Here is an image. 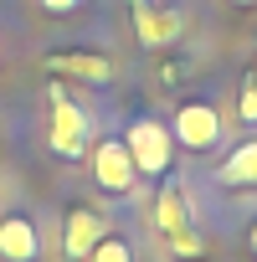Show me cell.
I'll return each mask as SVG.
<instances>
[{"label": "cell", "mask_w": 257, "mask_h": 262, "mask_svg": "<svg viewBox=\"0 0 257 262\" xmlns=\"http://www.w3.org/2000/svg\"><path fill=\"white\" fill-rule=\"evenodd\" d=\"M128 160H134L139 175H165L170 170V155H175V139H170V128L155 123V118H139V123H128Z\"/></svg>", "instance_id": "obj_1"}, {"label": "cell", "mask_w": 257, "mask_h": 262, "mask_svg": "<svg viewBox=\"0 0 257 262\" xmlns=\"http://www.w3.org/2000/svg\"><path fill=\"white\" fill-rule=\"evenodd\" d=\"M170 139L180 149H211L221 139V113L211 103H180L170 118Z\"/></svg>", "instance_id": "obj_2"}, {"label": "cell", "mask_w": 257, "mask_h": 262, "mask_svg": "<svg viewBox=\"0 0 257 262\" xmlns=\"http://www.w3.org/2000/svg\"><path fill=\"white\" fill-rule=\"evenodd\" d=\"M88 113L62 93V98H52V149L62 155V160H82L88 155Z\"/></svg>", "instance_id": "obj_3"}, {"label": "cell", "mask_w": 257, "mask_h": 262, "mask_svg": "<svg viewBox=\"0 0 257 262\" xmlns=\"http://www.w3.org/2000/svg\"><path fill=\"white\" fill-rule=\"evenodd\" d=\"M93 175H98V185L113 190V195H128V190L139 185V170H134V160H128V144H123V139H98V149H93Z\"/></svg>", "instance_id": "obj_4"}, {"label": "cell", "mask_w": 257, "mask_h": 262, "mask_svg": "<svg viewBox=\"0 0 257 262\" xmlns=\"http://www.w3.org/2000/svg\"><path fill=\"white\" fill-rule=\"evenodd\" d=\"M41 257V231L31 216H6L0 221V262H36Z\"/></svg>", "instance_id": "obj_5"}, {"label": "cell", "mask_w": 257, "mask_h": 262, "mask_svg": "<svg viewBox=\"0 0 257 262\" xmlns=\"http://www.w3.org/2000/svg\"><path fill=\"white\" fill-rule=\"evenodd\" d=\"M98 236H103V216H98V211H88V206H77V211L67 216V236H62V252H67L72 262H82V257L98 247Z\"/></svg>", "instance_id": "obj_6"}, {"label": "cell", "mask_w": 257, "mask_h": 262, "mask_svg": "<svg viewBox=\"0 0 257 262\" xmlns=\"http://www.w3.org/2000/svg\"><path fill=\"white\" fill-rule=\"evenodd\" d=\"M134 26H139L144 47H165L170 36H180V11H149V6H134Z\"/></svg>", "instance_id": "obj_7"}, {"label": "cell", "mask_w": 257, "mask_h": 262, "mask_svg": "<svg viewBox=\"0 0 257 262\" xmlns=\"http://www.w3.org/2000/svg\"><path fill=\"white\" fill-rule=\"evenodd\" d=\"M216 175H221V185H237V190H247V185H257V139H247V144H237V149L226 155V165H221Z\"/></svg>", "instance_id": "obj_8"}, {"label": "cell", "mask_w": 257, "mask_h": 262, "mask_svg": "<svg viewBox=\"0 0 257 262\" xmlns=\"http://www.w3.org/2000/svg\"><path fill=\"white\" fill-rule=\"evenodd\" d=\"M155 221H160L165 236H175V231L190 226V211H185V190H180V185H165V190H160V201H155Z\"/></svg>", "instance_id": "obj_9"}, {"label": "cell", "mask_w": 257, "mask_h": 262, "mask_svg": "<svg viewBox=\"0 0 257 262\" xmlns=\"http://www.w3.org/2000/svg\"><path fill=\"white\" fill-rule=\"evenodd\" d=\"M52 72H72V77H88V82H108L113 77V67H108V57H52Z\"/></svg>", "instance_id": "obj_10"}, {"label": "cell", "mask_w": 257, "mask_h": 262, "mask_svg": "<svg viewBox=\"0 0 257 262\" xmlns=\"http://www.w3.org/2000/svg\"><path fill=\"white\" fill-rule=\"evenodd\" d=\"M82 262H134V247H128L123 236H98V247Z\"/></svg>", "instance_id": "obj_11"}, {"label": "cell", "mask_w": 257, "mask_h": 262, "mask_svg": "<svg viewBox=\"0 0 257 262\" xmlns=\"http://www.w3.org/2000/svg\"><path fill=\"white\" fill-rule=\"evenodd\" d=\"M170 247H175V257H185V262L206 257V242H201V236H196L190 226H185V231H175V236H170Z\"/></svg>", "instance_id": "obj_12"}, {"label": "cell", "mask_w": 257, "mask_h": 262, "mask_svg": "<svg viewBox=\"0 0 257 262\" xmlns=\"http://www.w3.org/2000/svg\"><path fill=\"white\" fill-rule=\"evenodd\" d=\"M242 118L257 123V82H252V77H247V88H242Z\"/></svg>", "instance_id": "obj_13"}, {"label": "cell", "mask_w": 257, "mask_h": 262, "mask_svg": "<svg viewBox=\"0 0 257 262\" xmlns=\"http://www.w3.org/2000/svg\"><path fill=\"white\" fill-rule=\"evenodd\" d=\"M41 11H52V16H72L77 0H41Z\"/></svg>", "instance_id": "obj_14"}, {"label": "cell", "mask_w": 257, "mask_h": 262, "mask_svg": "<svg viewBox=\"0 0 257 262\" xmlns=\"http://www.w3.org/2000/svg\"><path fill=\"white\" fill-rule=\"evenodd\" d=\"M247 242H252V257H257V221H252V231H247Z\"/></svg>", "instance_id": "obj_15"}, {"label": "cell", "mask_w": 257, "mask_h": 262, "mask_svg": "<svg viewBox=\"0 0 257 262\" xmlns=\"http://www.w3.org/2000/svg\"><path fill=\"white\" fill-rule=\"evenodd\" d=\"M237 6H252V0H237Z\"/></svg>", "instance_id": "obj_16"}]
</instances>
